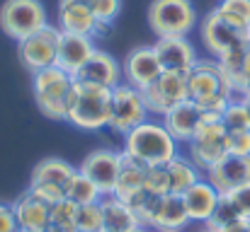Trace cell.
Listing matches in <instances>:
<instances>
[{"mask_svg": "<svg viewBox=\"0 0 250 232\" xmlns=\"http://www.w3.org/2000/svg\"><path fill=\"white\" fill-rule=\"evenodd\" d=\"M76 215H78V203H73L71 198H63L56 206H51V220L49 223L76 228Z\"/></svg>", "mask_w": 250, "mask_h": 232, "instance_id": "34", "label": "cell"}, {"mask_svg": "<svg viewBox=\"0 0 250 232\" xmlns=\"http://www.w3.org/2000/svg\"><path fill=\"white\" fill-rule=\"evenodd\" d=\"M76 230L78 232H102V203H85L78 206L76 215Z\"/></svg>", "mask_w": 250, "mask_h": 232, "instance_id": "31", "label": "cell"}, {"mask_svg": "<svg viewBox=\"0 0 250 232\" xmlns=\"http://www.w3.org/2000/svg\"><path fill=\"white\" fill-rule=\"evenodd\" d=\"M241 218H243V215L238 213V208H236V203L231 201V196H229V194H221V198H219V203H216V211H214V215L209 218L207 228L219 232V230H224L226 225L241 220Z\"/></svg>", "mask_w": 250, "mask_h": 232, "instance_id": "29", "label": "cell"}, {"mask_svg": "<svg viewBox=\"0 0 250 232\" xmlns=\"http://www.w3.org/2000/svg\"><path fill=\"white\" fill-rule=\"evenodd\" d=\"M46 24V7L42 0H5L0 7V29L17 44Z\"/></svg>", "mask_w": 250, "mask_h": 232, "instance_id": "6", "label": "cell"}, {"mask_svg": "<svg viewBox=\"0 0 250 232\" xmlns=\"http://www.w3.org/2000/svg\"><path fill=\"white\" fill-rule=\"evenodd\" d=\"M226 148H229V155L250 157V128H246V131H229L226 133Z\"/></svg>", "mask_w": 250, "mask_h": 232, "instance_id": "36", "label": "cell"}, {"mask_svg": "<svg viewBox=\"0 0 250 232\" xmlns=\"http://www.w3.org/2000/svg\"><path fill=\"white\" fill-rule=\"evenodd\" d=\"M32 196H37L39 201H44L46 206H56L59 201L66 198V191L61 186H54V184H34L29 181V189H27Z\"/></svg>", "mask_w": 250, "mask_h": 232, "instance_id": "35", "label": "cell"}, {"mask_svg": "<svg viewBox=\"0 0 250 232\" xmlns=\"http://www.w3.org/2000/svg\"><path fill=\"white\" fill-rule=\"evenodd\" d=\"M199 34H202L207 51L214 56V61H221L224 56L250 46L248 32H241V29L226 24L214 10L199 22Z\"/></svg>", "mask_w": 250, "mask_h": 232, "instance_id": "8", "label": "cell"}, {"mask_svg": "<svg viewBox=\"0 0 250 232\" xmlns=\"http://www.w3.org/2000/svg\"><path fill=\"white\" fill-rule=\"evenodd\" d=\"M90 2V10H92V15H95V19L100 22V24H112L117 17H119V12H122V0H87Z\"/></svg>", "mask_w": 250, "mask_h": 232, "instance_id": "33", "label": "cell"}, {"mask_svg": "<svg viewBox=\"0 0 250 232\" xmlns=\"http://www.w3.org/2000/svg\"><path fill=\"white\" fill-rule=\"evenodd\" d=\"M167 177H170V194H185L189 186H194L199 179H202V169L189 160V157H172L166 164Z\"/></svg>", "mask_w": 250, "mask_h": 232, "instance_id": "26", "label": "cell"}, {"mask_svg": "<svg viewBox=\"0 0 250 232\" xmlns=\"http://www.w3.org/2000/svg\"><path fill=\"white\" fill-rule=\"evenodd\" d=\"M187 148H189V160H192L202 172L211 169L219 160H224V157L229 155L226 136H221V138H192V141L187 143Z\"/></svg>", "mask_w": 250, "mask_h": 232, "instance_id": "25", "label": "cell"}, {"mask_svg": "<svg viewBox=\"0 0 250 232\" xmlns=\"http://www.w3.org/2000/svg\"><path fill=\"white\" fill-rule=\"evenodd\" d=\"M102 191L95 186L92 179H87L83 172H76V177L71 179V184L66 186V198H71L73 203L85 206V203H97L102 201Z\"/></svg>", "mask_w": 250, "mask_h": 232, "instance_id": "28", "label": "cell"}, {"mask_svg": "<svg viewBox=\"0 0 250 232\" xmlns=\"http://www.w3.org/2000/svg\"><path fill=\"white\" fill-rule=\"evenodd\" d=\"M97 51L92 36H85V34H68V32H61V39H59V56H56V66L71 75H76L85 63L90 61V56Z\"/></svg>", "mask_w": 250, "mask_h": 232, "instance_id": "15", "label": "cell"}, {"mask_svg": "<svg viewBox=\"0 0 250 232\" xmlns=\"http://www.w3.org/2000/svg\"><path fill=\"white\" fill-rule=\"evenodd\" d=\"M73 89V75L59 66L32 73V92L39 111L54 121H66V107Z\"/></svg>", "mask_w": 250, "mask_h": 232, "instance_id": "4", "label": "cell"}, {"mask_svg": "<svg viewBox=\"0 0 250 232\" xmlns=\"http://www.w3.org/2000/svg\"><path fill=\"white\" fill-rule=\"evenodd\" d=\"M151 32L161 36H187L197 27V10L192 0H151Z\"/></svg>", "mask_w": 250, "mask_h": 232, "instance_id": "5", "label": "cell"}, {"mask_svg": "<svg viewBox=\"0 0 250 232\" xmlns=\"http://www.w3.org/2000/svg\"><path fill=\"white\" fill-rule=\"evenodd\" d=\"M189 215L185 208V201L180 194H166L158 198L156 213L148 223V228L156 232H182L189 225Z\"/></svg>", "mask_w": 250, "mask_h": 232, "instance_id": "19", "label": "cell"}, {"mask_svg": "<svg viewBox=\"0 0 250 232\" xmlns=\"http://www.w3.org/2000/svg\"><path fill=\"white\" fill-rule=\"evenodd\" d=\"M59 29L95 39L100 22L95 19L87 0H59Z\"/></svg>", "mask_w": 250, "mask_h": 232, "instance_id": "16", "label": "cell"}, {"mask_svg": "<svg viewBox=\"0 0 250 232\" xmlns=\"http://www.w3.org/2000/svg\"><path fill=\"white\" fill-rule=\"evenodd\" d=\"M0 232H20L12 203H0Z\"/></svg>", "mask_w": 250, "mask_h": 232, "instance_id": "39", "label": "cell"}, {"mask_svg": "<svg viewBox=\"0 0 250 232\" xmlns=\"http://www.w3.org/2000/svg\"><path fill=\"white\" fill-rule=\"evenodd\" d=\"M219 232H250V220L241 218V220H236V223L226 225L224 230H219Z\"/></svg>", "mask_w": 250, "mask_h": 232, "instance_id": "40", "label": "cell"}, {"mask_svg": "<svg viewBox=\"0 0 250 232\" xmlns=\"http://www.w3.org/2000/svg\"><path fill=\"white\" fill-rule=\"evenodd\" d=\"M146 169L148 167H144V164H139V162H134V160H129L124 155L122 172H119V179H117V186H114L112 196H117L119 201L129 203L139 191H144V186H146Z\"/></svg>", "mask_w": 250, "mask_h": 232, "instance_id": "24", "label": "cell"}, {"mask_svg": "<svg viewBox=\"0 0 250 232\" xmlns=\"http://www.w3.org/2000/svg\"><path fill=\"white\" fill-rule=\"evenodd\" d=\"M144 121H148V109H146L141 89L126 82H119L117 87H112V114H109L107 128H112L119 136H126Z\"/></svg>", "mask_w": 250, "mask_h": 232, "instance_id": "7", "label": "cell"}, {"mask_svg": "<svg viewBox=\"0 0 250 232\" xmlns=\"http://www.w3.org/2000/svg\"><path fill=\"white\" fill-rule=\"evenodd\" d=\"M44 232H78L76 228H68V225H59V223H49Z\"/></svg>", "mask_w": 250, "mask_h": 232, "instance_id": "41", "label": "cell"}, {"mask_svg": "<svg viewBox=\"0 0 250 232\" xmlns=\"http://www.w3.org/2000/svg\"><path fill=\"white\" fill-rule=\"evenodd\" d=\"M221 194L207 181V179H199L194 186H189L185 194H182V201H185V208H187V215L192 223H209V218L214 215L216 211V203H219Z\"/></svg>", "mask_w": 250, "mask_h": 232, "instance_id": "20", "label": "cell"}, {"mask_svg": "<svg viewBox=\"0 0 250 232\" xmlns=\"http://www.w3.org/2000/svg\"><path fill=\"white\" fill-rule=\"evenodd\" d=\"M112 89L73 80V89L66 107V121L81 131H100L109 126Z\"/></svg>", "mask_w": 250, "mask_h": 232, "instance_id": "1", "label": "cell"}, {"mask_svg": "<svg viewBox=\"0 0 250 232\" xmlns=\"http://www.w3.org/2000/svg\"><path fill=\"white\" fill-rule=\"evenodd\" d=\"M214 12L231 27L241 29V32H248L250 27V0H221Z\"/></svg>", "mask_w": 250, "mask_h": 232, "instance_id": "27", "label": "cell"}, {"mask_svg": "<svg viewBox=\"0 0 250 232\" xmlns=\"http://www.w3.org/2000/svg\"><path fill=\"white\" fill-rule=\"evenodd\" d=\"M129 160L144 167H161L177 157V141L158 121H144L124 136V150Z\"/></svg>", "mask_w": 250, "mask_h": 232, "instance_id": "2", "label": "cell"}, {"mask_svg": "<svg viewBox=\"0 0 250 232\" xmlns=\"http://www.w3.org/2000/svg\"><path fill=\"white\" fill-rule=\"evenodd\" d=\"M102 232H131L139 228V218L129 203L119 201L117 196H102Z\"/></svg>", "mask_w": 250, "mask_h": 232, "instance_id": "22", "label": "cell"}, {"mask_svg": "<svg viewBox=\"0 0 250 232\" xmlns=\"http://www.w3.org/2000/svg\"><path fill=\"white\" fill-rule=\"evenodd\" d=\"M187 92L189 99L202 107V111L214 114H224L229 102L236 99L231 80L219 61H197V66L187 73Z\"/></svg>", "mask_w": 250, "mask_h": 232, "instance_id": "3", "label": "cell"}, {"mask_svg": "<svg viewBox=\"0 0 250 232\" xmlns=\"http://www.w3.org/2000/svg\"><path fill=\"white\" fill-rule=\"evenodd\" d=\"M141 94H144V102H146L148 114L166 116L175 104L189 99V92H187V73L163 71L161 77H158L153 85H148Z\"/></svg>", "mask_w": 250, "mask_h": 232, "instance_id": "10", "label": "cell"}, {"mask_svg": "<svg viewBox=\"0 0 250 232\" xmlns=\"http://www.w3.org/2000/svg\"><path fill=\"white\" fill-rule=\"evenodd\" d=\"M199 232H214V230H209V228H204V230H199Z\"/></svg>", "mask_w": 250, "mask_h": 232, "instance_id": "45", "label": "cell"}, {"mask_svg": "<svg viewBox=\"0 0 250 232\" xmlns=\"http://www.w3.org/2000/svg\"><path fill=\"white\" fill-rule=\"evenodd\" d=\"M12 208H15V218H17L20 230H46V225L51 220V206H46L44 201H39L29 191H24L12 203Z\"/></svg>", "mask_w": 250, "mask_h": 232, "instance_id": "21", "label": "cell"}, {"mask_svg": "<svg viewBox=\"0 0 250 232\" xmlns=\"http://www.w3.org/2000/svg\"><path fill=\"white\" fill-rule=\"evenodd\" d=\"M248 41H250V27H248Z\"/></svg>", "mask_w": 250, "mask_h": 232, "instance_id": "46", "label": "cell"}, {"mask_svg": "<svg viewBox=\"0 0 250 232\" xmlns=\"http://www.w3.org/2000/svg\"><path fill=\"white\" fill-rule=\"evenodd\" d=\"M131 232H151V228H146V225H139V228H134Z\"/></svg>", "mask_w": 250, "mask_h": 232, "instance_id": "42", "label": "cell"}, {"mask_svg": "<svg viewBox=\"0 0 250 232\" xmlns=\"http://www.w3.org/2000/svg\"><path fill=\"white\" fill-rule=\"evenodd\" d=\"M229 196H231V201L236 203L238 213H241L246 220H250V184L241 186V189H236V191H231Z\"/></svg>", "mask_w": 250, "mask_h": 232, "instance_id": "38", "label": "cell"}, {"mask_svg": "<svg viewBox=\"0 0 250 232\" xmlns=\"http://www.w3.org/2000/svg\"><path fill=\"white\" fill-rule=\"evenodd\" d=\"M163 73V66L158 61V54L153 46H139L131 49L126 54V58L122 61V77L126 85L136 87V89H146L148 85H153Z\"/></svg>", "mask_w": 250, "mask_h": 232, "instance_id": "12", "label": "cell"}, {"mask_svg": "<svg viewBox=\"0 0 250 232\" xmlns=\"http://www.w3.org/2000/svg\"><path fill=\"white\" fill-rule=\"evenodd\" d=\"M20 232H44V230H20Z\"/></svg>", "mask_w": 250, "mask_h": 232, "instance_id": "44", "label": "cell"}, {"mask_svg": "<svg viewBox=\"0 0 250 232\" xmlns=\"http://www.w3.org/2000/svg\"><path fill=\"white\" fill-rule=\"evenodd\" d=\"M148 194H156V196H166L170 194V177H167L166 164L161 167H148L146 169V186H144Z\"/></svg>", "mask_w": 250, "mask_h": 232, "instance_id": "32", "label": "cell"}, {"mask_svg": "<svg viewBox=\"0 0 250 232\" xmlns=\"http://www.w3.org/2000/svg\"><path fill=\"white\" fill-rule=\"evenodd\" d=\"M231 87H233V97L236 99H243L246 94H250V49L246 54L243 66H241V73L231 80Z\"/></svg>", "mask_w": 250, "mask_h": 232, "instance_id": "37", "label": "cell"}, {"mask_svg": "<svg viewBox=\"0 0 250 232\" xmlns=\"http://www.w3.org/2000/svg\"><path fill=\"white\" fill-rule=\"evenodd\" d=\"M207 181L219 191V194H231L241 186L250 184V157L243 155H226L219 160L211 169L204 172Z\"/></svg>", "mask_w": 250, "mask_h": 232, "instance_id": "13", "label": "cell"}, {"mask_svg": "<svg viewBox=\"0 0 250 232\" xmlns=\"http://www.w3.org/2000/svg\"><path fill=\"white\" fill-rule=\"evenodd\" d=\"M221 121L226 126V131H246L250 128V114L243 104V99H231L229 107L221 114Z\"/></svg>", "mask_w": 250, "mask_h": 232, "instance_id": "30", "label": "cell"}, {"mask_svg": "<svg viewBox=\"0 0 250 232\" xmlns=\"http://www.w3.org/2000/svg\"><path fill=\"white\" fill-rule=\"evenodd\" d=\"M199 119H202V107L194 104L192 99H185V102L175 104L163 116V126L177 143H189L194 138Z\"/></svg>", "mask_w": 250, "mask_h": 232, "instance_id": "18", "label": "cell"}, {"mask_svg": "<svg viewBox=\"0 0 250 232\" xmlns=\"http://www.w3.org/2000/svg\"><path fill=\"white\" fill-rule=\"evenodd\" d=\"M163 71L172 73H189L197 66V51L187 36H161L153 44Z\"/></svg>", "mask_w": 250, "mask_h": 232, "instance_id": "14", "label": "cell"}, {"mask_svg": "<svg viewBox=\"0 0 250 232\" xmlns=\"http://www.w3.org/2000/svg\"><path fill=\"white\" fill-rule=\"evenodd\" d=\"M76 167L61 157H44L42 162L34 164L32 169V179L34 184H54V186H61L66 191V186L71 184V179L76 177Z\"/></svg>", "mask_w": 250, "mask_h": 232, "instance_id": "23", "label": "cell"}, {"mask_svg": "<svg viewBox=\"0 0 250 232\" xmlns=\"http://www.w3.org/2000/svg\"><path fill=\"white\" fill-rule=\"evenodd\" d=\"M243 104H246V109H248V114H250V94H246V97H243Z\"/></svg>", "mask_w": 250, "mask_h": 232, "instance_id": "43", "label": "cell"}, {"mask_svg": "<svg viewBox=\"0 0 250 232\" xmlns=\"http://www.w3.org/2000/svg\"><path fill=\"white\" fill-rule=\"evenodd\" d=\"M73 80L78 82H90V85H100V87H117L124 77H122V66L114 56H109L107 51H95L90 56V61L85 63L83 68L73 75Z\"/></svg>", "mask_w": 250, "mask_h": 232, "instance_id": "17", "label": "cell"}, {"mask_svg": "<svg viewBox=\"0 0 250 232\" xmlns=\"http://www.w3.org/2000/svg\"><path fill=\"white\" fill-rule=\"evenodd\" d=\"M122 162H124V153L102 148V150H92L90 155H85L78 172H83L87 179L95 181V186L104 196H109V194H114V186H117V179L122 172Z\"/></svg>", "mask_w": 250, "mask_h": 232, "instance_id": "11", "label": "cell"}, {"mask_svg": "<svg viewBox=\"0 0 250 232\" xmlns=\"http://www.w3.org/2000/svg\"><path fill=\"white\" fill-rule=\"evenodd\" d=\"M59 39H61V29L51 27V24H46L39 32H34L27 39H22L17 54H20V61L24 63V68L29 73H39L44 68L56 66Z\"/></svg>", "mask_w": 250, "mask_h": 232, "instance_id": "9", "label": "cell"}]
</instances>
